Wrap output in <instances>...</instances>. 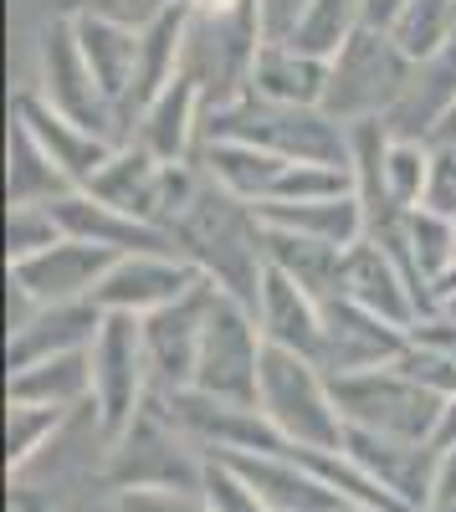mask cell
<instances>
[{
	"instance_id": "obj_24",
	"label": "cell",
	"mask_w": 456,
	"mask_h": 512,
	"mask_svg": "<svg viewBox=\"0 0 456 512\" xmlns=\"http://www.w3.org/2000/svg\"><path fill=\"white\" fill-rule=\"evenodd\" d=\"M451 108H456V31L441 52L416 62V77H410L405 98L395 103L385 123L395 139H436V128L446 123Z\"/></svg>"
},
{
	"instance_id": "obj_29",
	"label": "cell",
	"mask_w": 456,
	"mask_h": 512,
	"mask_svg": "<svg viewBox=\"0 0 456 512\" xmlns=\"http://www.w3.org/2000/svg\"><path fill=\"white\" fill-rule=\"evenodd\" d=\"M267 262L282 267L298 287H308L318 303L328 308L334 297H344V246H328L298 231H277L267 226Z\"/></svg>"
},
{
	"instance_id": "obj_3",
	"label": "cell",
	"mask_w": 456,
	"mask_h": 512,
	"mask_svg": "<svg viewBox=\"0 0 456 512\" xmlns=\"http://www.w3.org/2000/svg\"><path fill=\"white\" fill-rule=\"evenodd\" d=\"M205 139H246L282 159H318V164H349V123L328 118L323 108L272 103L262 93H241L226 108L205 113Z\"/></svg>"
},
{
	"instance_id": "obj_43",
	"label": "cell",
	"mask_w": 456,
	"mask_h": 512,
	"mask_svg": "<svg viewBox=\"0 0 456 512\" xmlns=\"http://www.w3.org/2000/svg\"><path fill=\"white\" fill-rule=\"evenodd\" d=\"M6 512H57V502L41 492V487H31L26 477H11V502H6Z\"/></svg>"
},
{
	"instance_id": "obj_19",
	"label": "cell",
	"mask_w": 456,
	"mask_h": 512,
	"mask_svg": "<svg viewBox=\"0 0 456 512\" xmlns=\"http://www.w3.org/2000/svg\"><path fill=\"white\" fill-rule=\"evenodd\" d=\"M52 216H57L62 236L108 246V251H118V256H134V251H175V236L164 231V226L129 216V210L98 200L93 190H67L62 200H52Z\"/></svg>"
},
{
	"instance_id": "obj_39",
	"label": "cell",
	"mask_w": 456,
	"mask_h": 512,
	"mask_svg": "<svg viewBox=\"0 0 456 512\" xmlns=\"http://www.w3.org/2000/svg\"><path fill=\"white\" fill-rule=\"evenodd\" d=\"M170 6H180V0H67L62 11H88V16L123 21V26H149V21H159Z\"/></svg>"
},
{
	"instance_id": "obj_11",
	"label": "cell",
	"mask_w": 456,
	"mask_h": 512,
	"mask_svg": "<svg viewBox=\"0 0 456 512\" xmlns=\"http://www.w3.org/2000/svg\"><path fill=\"white\" fill-rule=\"evenodd\" d=\"M211 297H216V282H200L195 292L180 297V303L139 318L144 323V354H149L154 395H180V390L195 384V359H200L205 318H211Z\"/></svg>"
},
{
	"instance_id": "obj_47",
	"label": "cell",
	"mask_w": 456,
	"mask_h": 512,
	"mask_svg": "<svg viewBox=\"0 0 456 512\" xmlns=\"http://www.w3.org/2000/svg\"><path fill=\"white\" fill-rule=\"evenodd\" d=\"M195 11H236V6H246V0H190Z\"/></svg>"
},
{
	"instance_id": "obj_33",
	"label": "cell",
	"mask_w": 456,
	"mask_h": 512,
	"mask_svg": "<svg viewBox=\"0 0 456 512\" xmlns=\"http://www.w3.org/2000/svg\"><path fill=\"white\" fill-rule=\"evenodd\" d=\"M67 415H72V410L6 400V472H11V477H26V466L52 446V436L67 425Z\"/></svg>"
},
{
	"instance_id": "obj_8",
	"label": "cell",
	"mask_w": 456,
	"mask_h": 512,
	"mask_svg": "<svg viewBox=\"0 0 456 512\" xmlns=\"http://www.w3.org/2000/svg\"><path fill=\"white\" fill-rule=\"evenodd\" d=\"M262 354H267V338H262L257 308H246L241 297H231V292L216 287L190 390L211 395V400H226V405H252L257 410Z\"/></svg>"
},
{
	"instance_id": "obj_6",
	"label": "cell",
	"mask_w": 456,
	"mask_h": 512,
	"mask_svg": "<svg viewBox=\"0 0 456 512\" xmlns=\"http://www.w3.org/2000/svg\"><path fill=\"white\" fill-rule=\"evenodd\" d=\"M328 384H334V400H339L344 420L359 425V431H380V436H400V441H436V431H441L446 395L426 390L400 364L334 374Z\"/></svg>"
},
{
	"instance_id": "obj_41",
	"label": "cell",
	"mask_w": 456,
	"mask_h": 512,
	"mask_svg": "<svg viewBox=\"0 0 456 512\" xmlns=\"http://www.w3.org/2000/svg\"><path fill=\"white\" fill-rule=\"evenodd\" d=\"M436 169H431V195L426 205L456 221V139H436Z\"/></svg>"
},
{
	"instance_id": "obj_10",
	"label": "cell",
	"mask_w": 456,
	"mask_h": 512,
	"mask_svg": "<svg viewBox=\"0 0 456 512\" xmlns=\"http://www.w3.org/2000/svg\"><path fill=\"white\" fill-rule=\"evenodd\" d=\"M36 93L47 98L57 113H67L72 123L118 139V108L98 88V77H93L88 57H82V41H77V26H72L67 11H57L47 26H41V77H36Z\"/></svg>"
},
{
	"instance_id": "obj_1",
	"label": "cell",
	"mask_w": 456,
	"mask_h": 512,
	"mask_svg": "<svg viewBox=\"0 0 456 512\" xmlns=\"http://www.w3.org/2000/svg\"><path fill=\"white\" fill-rule=\"evenodd\" d=\"M170 236L185 262L200 267L205 282H216L221 292L241 297L246 308H257V292L267 277V226L257 216V205H246V200L226 195L221 185L200 180L195 200L170 226Z\"/></svg>"
},
{
	"instance_id": "obj_5",
	"label": "cell",
	"mask_w": 456,
	"mask_h": 512,
	"mask_svg": "<svg viewBox=\"0 0 456 512\" xmlns=\"http://www.w3.org/2000/svg\"><path fill=\"white\" fill-rule=\"evenodd\" d=\"M416 62H410L395 36L380 26H359L344 47L328 57V93H323V113L339 123H359V118H390L395 103L405 98Z\"/></svg>"
},
{
	"instance_id": "obj_35",
	"label": "cell",
	"mask_w": 456,
	"mask_h": 512,
	"mask_svg": "<svg viewBox=\"0 0 456 512\" xmlns=\"http://www.w3.org/2000/svg\"><path fill=\"white\" fill-rule=\"evenodd\" d=\"M431 169H436V149L431 139H395L385 149V195L395 210H421L431 195Z\"/></svg>"
},
{
	"instance_id": "obj_37",
	"label": "cell",
	"mask_w": 456,
	"mask_h": 512,
	"mask_svg": "<svg viewBox=\"0 0 456 512\" xmlns=\"http://www.w3.org/2000/svg\"><path fill=\"white\" fill-rule=\"evenodd\" d=\"M200 502L211 512H272L262 502V492L246 482L236 466L216 451H205V472H200Z\"/></svg>"
},
{
	"instance_id": "obj_25",
	"label": "cell",
	"mask_w": 456,
	"mask_h": 512,
	"mask_svg": "<svg viewBox=\"0 0 456 512\" xmlns=\"http://www.w3.org/2000/svg\"><path fill=\"white\" fill-rule=\"evenodd\" d=\"M195 164H200V175L211 185H221L226 195H236L246 205H262V200H272L282 169L293 159H282L262 144H246V139H205Z\"/></svg>"
},
{
	"instance_id": "obj_32",
	"label": "cell",
	"mask_w": 456,
	"mask_h": 512,
	"mask_svg": "<svg viewBox=\"0 0 456 512\" xmlns=\"http://www.w3.org/2000/svg\"><path fill=\"white\" fill-rule=\"evenodd\" d=\"M359 26H364V0H303V16L293 21L287 41L303 52L334 57Z\"/></svg>"
},
{
	"instance_id": "obj_12",
	"label": "cell",
	"mask_w": 456,
	"mask_h": 512,
	"mask_svg": "<svg viewBox=\"0 0 456 512\" xmlns=\"http://www.w3.org/2000/svg\"><path fill=\"white\" fill-rule=\"evenodd\" d=\"M205 277L195 262H185L180 251H134L118 256L113 272L103 277V287L93 292V303L103 313H129V318H149L159 308L180 303L185 292H195Z\"/></svg>"
},
{
	"instance_id": "obj_45",
	"label": "cell",
	"mask_w": 456,
	"mask_h": 512,
	"mask_svg": "<svg viewBox=\"0 0 456 512\" xmlns=\"http://www.w3.org/2000/svg\"><path fill=\"white\" fill-rule=\"evenodd\" d=\"M446 441H456V395L446 400V415H441V431H436V446H446Z\"/></svg>"
},
{
	"instance_id": "obj_30",
	"label": "cell",
	"mask_w": 456,
	"mask_h": 512,
	"mask_svg": "<svg viewBox=\"0 0 456 512\" xmlns=\"http://www.w3.org/2000/svg\"><path fill=\"white\" fill-rule=\"evenodd\" d=\"M6 400L52 405V410L93 405V364H88V354H57V359H36L26 369H11Z\"/></svg>"
},
{
	"instance_id": "obj_16",
	"label": "cell",
	"mask_w": 456,
	"mask_h": 512,
	"mask_svg": "<svg viewBox=\"0 0 456 512\" xmlns=\"http://www.w3.org/2000/svg\"><path fill=\"white\" fill-rule=\"evenodd\" d=\"M11 118L31 128L36 144L57 159V169H62V175H67L77 190H88V185L98 180V169H103V164L113 159V149H118V139L93 134V128L72 123L67 113H57V108H52L47 98H41L36 88L16 93V113H11Z\"/></svg>"
},
{
	"instance_id": "obj_9",
	"label": "cell",
	"mask_w": 456,
	"mask_h": 512,
	"mask_svg": "<svg viewBox=\"0 0 456 512\" xmlns=\"http://www.w3.org/2000/svg\"><path fill=\"white\" fill-rule=\"evenodd\" d=\"M88 364H93V425L103 441H118L154 395L149 354H144V323L129 313H103Z\"/></svg>"
},
{
	"instance_id": "obj_44",
	"label": "cell",
	"mask_w": 456,
	"mask_h": 512,
	"mask_svg": "<svg viewBox=\"0 0 456 512\" xmlns=\"http://www.w3.org/2000/svg\"><path fill=\"white\" fill-rule=\"evenodd\" d=\"M400 6H405V0H364V26H390L395 16H400Z\"/></svg>"
},
{
	"instance_id": "obj_40",
	"label": "cell",
	"mask_w": 456,
	"mask_h": 512,
	"mask_svg": "<svg viewBox=\"0 0 456 512\" xmlns=\"http://www.w3.org/2000/svg\"><path fill=\"white\" fill-rule=\"evenodd\" d=\"M113 512H211L200 492H159V487H123L113 497Z\"/></svg>"
},
{
	"instance_id": "obj_49",
	"label": "cell",
	"mask_w": 456,
	"mask_h": 512,
	"mask_svg": "<svg viewBox=\"0 0 456 512\" xmlns=\"http://www.w3.org/2000/svg\"><path fill=\"white\" fill-rule=\"evenodd\" d=\"M339 512H380V507H359V502H344Z\"/></svg>"
},
{
	"instance_id": "obj_28",
	"label": "cell",
	"mask_w": 456,
	"mask_h": 512,
	"mask_svg": "<svg viewBox=\"0 0 456 512\" xmlns=\"http://www.w3.org/2000/svg\"><path fill=\"white\" fill-rule=\"evenodd\" d=\"M185 36H190V0L170 6L159 21L139 26V77H134L129 123H134V113H139L149 98H159V93L185 72Z\"/></svg>"
},
{
	"instance_id": "obj_42",
	"label": "cell",
	"mask_w": 456,
	"mask_h": 512,
	"mask_svg": "<svg viewBox=\"0 0 456 512\" xmlns=\"http://www.w3.org/2000/svg\"><path fill=\"white\" fill-rule=\"evenodd\" d=\"M436 451H441V461H436L431 512H436V507H451V502H456V441H446V446H436Z\"/></svg>"
},
{
	"instance_id": "obj_22",
	"label": "cell",
	"mask_w": 456,
	"mask_h": 512,
	"mask_svg": "<svg viewBox=\"0 0 456 512\" xmlns=\"http://www.w3.org/2000/svg\"><path fill=\"white\" fill-rule=\"evenodd\" d=\"M82 41L98 88L108 93V103L118 108V123H129V103H134V77H139V26H123L108 16H88V11H67Z\"/></svg>"
},
{
	"instance_id": "obj_7",
	"label": "cell",
	"mask_w": 456,
	"mask_h": 512,
	"mask_svg": "<svg viewBox=\"0 0 456 512\" xmlns=\"http://www.w3.org/2000/svg\"><path fill=\"white\" fill-rule=\"evenodd\" d=\"M205 451L175 425L154 395L134 415V425L118 441H108V482L123 487H159V492H200Z\"/></svg>"
},
{
	"instance_id": "obj_34",
	"label": "cell",
	"mask_w": 456,
	"mask_h": 512,
	"mask_svg": "<svg viewBox=\"0 0 456 512\" xmlns=\"http://www.w3.org/2000/svg\"><path fill=\"white\" fill-rule=\"evenodd\" d=\"M395 36V47L410 62H426L431 52H441L451 31H456V0H405L400 16L385 26Z\"/></svg>"
},
{
	"instance_id": "obj_26",
	"label": "cell",
	"mask_w": 456,
	"mask_h": 512,
	"mask_svg": "<svg viewBox=\"0 0 456 512\" xmlns=\"http://www.w3.org/2000/svg\"><path fill=\"white\" fill-rule=\"evenodd\" d=\"M252 93L272 103H298V108H323L328 93V57L293 47L287 36H267L257 67H252Z\"/></svg>"
},
{
	"instance_id": "obj_46",
	"label": "cell",
	"mask_w": 456,
	"mask_h": 512,
	"mask_svg": "<svg viewBox=\"0 0 456 512\" xmlns=\"http://www.w3.org/2000/svg\"><path fill=\"white\" fill-rule=\"evenodd\" d=\"M446 297H456V262L446 267V277L436 282V303H446Z\"/></svg>"
},
{
	"instance_id": "obj_18",
	"label": "cell",
	"mask_w": 456,
	"mask_h": 512,
	"mask_svg": "<svg viewBox=\"0 0 456 512\" xmlns=\"http://www.w3.org/2000/svg\"><path fill=\"white\" fill-rule=\"evenodd\" d=\"M134 144H144L149 154H159L164 164H195L200 144H205V98L200 88L180 72L159 98H149L134 113Z\"/></svg>"
},
{
	"instance_id": "obj_4",
	"label": "cell",
	"mask_w": 456,
	"mask_h": 512,
	"mask_svg": "<svg viewBox=\"0 0 456 512\" xmlns=\"http://www.w3.org/2000/svg\"><path fill=\"white\" fill-rule=\"evenodd\" d=\"M267 41L262 0H246L236 11H195L190 6V36H185V77L200 88L205 113L236 103L252 93V67Z\"/></svg>"
},
{
	"instance_id": "obj_31",
	"label": "cell",
	"mask_w": 456,
	"mask_h": 512,
	"mask_svg": "<svg viewBox=\"0 0 456 512\" xmlns=\"http://www.w3.org/2000/svg\"><path fill=\"white\" fill-rule=\"evenodd\" d=\"M67 190H77L57 159L36 144V134L26 123L11 118V144H6V205H52Z\"/></svg>"
},
{
	"instance_id": "obj_51",
	"label": "cell",
	"mask_w": 456,
	"mask_h": 512,
	"mask_svg": "<svg viewBox=\"0 0 456 512\" xmlns=\"http://www.w3.org/2000/svg\"><path fill=\"white\" fill-rule=\"evenodd\" d=\"M436 512H456V502H451V507H436Z\"/></svg>"
},
{
	"instance_id": "obj_38",
	"label": "cell",
	"mask_w": 456,
	"mask_h": 512,
	"mask_svg": "<svg viewBox=\"0 0 456 512\" xmlns=\"http://www.w3.org/2000/svg\"><path fill=\"white\" fill-rule=\"evenodd\" d=\"M52 241H62V226L52 216V205H6V267L47 251Z\"/></svg>"
},
{
	"instance_id": "obj_13",
	"label": "cell",
	"mask_w": 456,
	"mask_h": 512,
	"mask_svg": "<svg viewBox=\"0 0 456 512\" xmlns=\"http://www.w3.org/2000/svg\"><path fill=\"white\" fill-rule=\"evenodd\" d=\"M113 262H118V251L62 236L47 251L26 256V262H11L6 277L31 297V303H88L103 287V277L113 272Z\"/></svg>"
},
{
	"instance_id": "obj_17",
	"label": "cell",
	"mask_w": 456,
	"mask_h": 512,
	"mask_svg": "<svg viewBox=\"0 0 456 512\" xmlns=\"http://www.w3.org/2000/svg\"><path fill=\"white\" fill-rule=\"evenodd\" d=\"M344 297L369 313H380L385 323L395 328H416L421 323V297L416 287H410L405 267L395 262V256L375 241V236H364L344 251Z\"/></svg>"
},
{
	"instance_id": "obj_27",
	"label": "cell",
	"mask_w": 456,
	"mask_h": 512,
	"mask_svg": "<svg viewBox=\"0 0 456 512\" xmlns=\"http://www.w3.org/2000/svg\"><path fill=\"white\" fill-rule=\"evenodd\" d=\"M257 216H262V226L298 231V236L344 246V251L369 236V216H364L359 195H334V200H267V205H257Z\"/></svg>"
},
{
	"instance_id": "obj_36",
	"label": "cell",
	"mask_w": 456,
	"mask_h": 512,
	"mask_svg": "<svg viewBox=\"0 0 456 512\" xmlns=\"http://www.w3.org/2000/svg\"><path fill=\"white\" fill-rule=\"evenodd\" d=\"M334 195H354V169L349 164H318V159L287 164L277 190H272V200H334Z\"/></svg>"
},
{
	"instance_id": "obj_2",
	"label": "cell",
	"mask_w": 456,
	"mask_h": 512,
	"mask_svg": "<svg viewBox=\"0 0 456 512\" xmlns=\"http://www.w3.org/2000/svg\"><path fill=\"white\" fill-rule=\"evenodd\" d=\"M257 410L287 446H318V451H344L349 420L334 400V384L318 369V359L267 344L262 354V390Z\"/></svg>"
},
{
	"instance_id": "obj_14",
	"label": "cell",
	"mask_w": 456,
	"mask_h": 512,
	"mask_svg": "<svg viewBox=\"0 0 456 512\" xmlns=\"http://www.w3.org/2000/svg\"><path fill=\"white\" fill-rule=\"evenodd\" d=\"M410 333L385 323L380 313H369L349 297H334L323 308V344H318V369L334 374H359V369H385L405 354Z\"/></svg>"
},
{
	"instance_id": "obj_48",
	"label": "cell",
	"mask_w": 456,
	"mask_h": 512,
	"mask_svg": "<svg viewBox=\"0 0 456 512\" xmlns=\"http://www.w3.org/2000/svg\"><path fill=\"white\" fill-rule=\"evenodd\" d=\"M436 139H456V108H451V113H446V123L436 128ZM436 139H431V144H436Z\"/></svg>"
},
{
	"instance_id": "obj_21",
	"label": "cell",
	"mask_w": 456,
	"mask_h": 512,
	"mask_svg": "<svg viewBox=\"0 0 456 512\" xmlns=\"http://www.w3.org/2000/svg\"><path fill=\"white\" fill-rule=\"evenodd\" d=\"M216 456H226L236 472L262 492V502L272 512H339L344 507V497L334 487L318 482L308 466L287 451H216Z\"/></svg>"
},
{
	"instance_id": "obj_50",
	"label": "cell",
	"mask_w": 456,
	"mask_h": 512,
	"mask_svg": "<svg viewBox=\"0 0 456 512\" xmlns=\"http://www.w3.org/2000/svg\"><path fill=\"white\" fill-rule=\"evenodd\" d=\"M441 313H446V318H456V297H446V303H441Z\"/></svg>"
},
{
	"instance_id": "obj_23",
	"label": "cell",
	"mask_w": 456,
	"mask_h": 512,
	"mask_svg": "<svg viewBox=\"0 0 456 512\" xmlns=\"http://www.w3.org/2000/svg\"><path fill=\"white\" fill-rule=\"evenodd\" d=\"M257 323H262L267 344L318 359V344H323V303H318L308 287H298L282 267H272V262H267V277H262V292H257Z\"/></svg>"
},
{
	"instance_id": "obj_15",
	"label": "cell",
	"mask_w": 456,
	"mask_h": 512,
	"mask_svg": "<svg viewBox=\"0 0 456 512\" xmlns=\"http://www.w3.org/2000/svg\"><path fill=\"white\" fill-rule=\"evenodd\" d=\"M344 456H354L369 477L385 492H395L410 512H431V487H436V441H400V436H380V431H359L349 425L344 436Z\"/></svg>"
},
{
	"instance_id": "obj_20",
	"label": "cell",
	"mask_w": 456,
	"mask_h": 512,
	"mask_svg": "<svg viewBox=\"0 0 456 512\" xmlns=\"http://www.w3.org/2000/svg\"><path fill=\"white\" fill-rule=\"evenodd\" d=\"M98 328H103V308L93 297L88 303H41L26 323L11 328L6 369H26L36 359H57V354H88Z\"/></svg>"
}]
</instances>
